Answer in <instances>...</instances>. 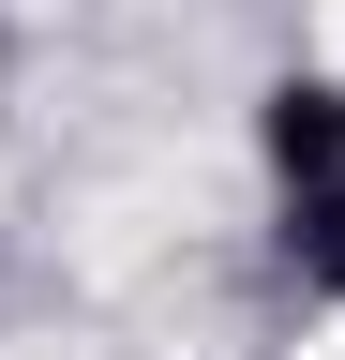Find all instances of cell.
Masks as SVG:
<instances>
[{"label":"cell","mask_w":345,"mask_h":360,"mask_svg":"<svg viewBox=\"0 0 345 360\" xmlns=\"http://www.w3.org/2000/svg\"><path fill=\"white\" fill-rule=\"evenodd\" d=\"M255 135H271V180H345V90L330 75H285L255 105Z\"/></svg>","instance_id":"cell-1"}]
</instances>
